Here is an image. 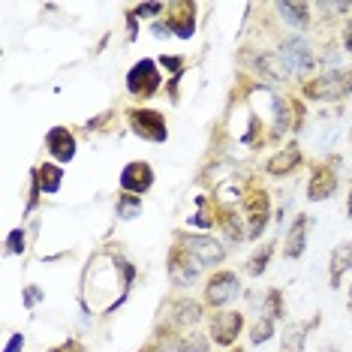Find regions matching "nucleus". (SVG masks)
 I'll list each match as a JSON object with an SVG mask.
<instances>
[{"mask_svg": "<svg viewBox=\"0 0 352 352\" xmlns=\"http://www.w3.org/2000/svg\"><path fill=\"white\" fill-rule=\"evenodd\" d=\"M139 271L121 247L102 244L87 256L78 280V304L85 316H109L130 298Z\"/></svg>", "mask_w": 352, "mask_h": 352, "instance_id": "1", "label": "nucleus"}, {"mask_svg": "<svg viewBox=\"0 0 352 352\" xmlns=\"http://www.w3.org/2000/svg\"><path fill=\"white\" fill-rule=\"evenodd\" d=\"M238 211H241V217L247 223V241H259L271 217V196H268L265 184L256 178V175H247V190H244Z\"/></svg>", "mask_w": 352, "mask_h": 352, "instance_id": "2", "label": "nucleus"}, {"mask_svg": "<svg viewBox=\"0 0 352 352\" xmlns=\"http://www.w3.org/2000/svg\"><path fill=\"white\" fill-rule=\"evenodd\" d=\"M349 94H352V63L349 67H340V69H328V73L301 85V97L310 102L346 100Z\"/></svg>", "mask_w": 352, "mask_h": 352, "instance_id": "3", "label": "nucleus"}, {"mask_svg": "<svg viewBox=\"0 0 352 352\" xmlns=\"http://www.w3.org/2000/svg\"><path fill=\"white\" fill-rule=\"evenodd\" d=\"M172 241H178L190 256H196L202 262V268H217L226 259V247L220 244V238L208 235V232H175Z\"/></svg>", "mask_w": 352, "mask_h": 352, "instance_id": "4", "label": "nucleus"}, {"mask_svg": "<svg viewBox=\"0 0 352 352\" xmlns=\"http://www.w3.org/2000/svg\"><path fill=\"white\" fill-rule=\"evenodd\" d=\"M160 85H163V69H160V60L154 58H142L135 60L126 73V91L135 100H151L160 94Z\"/></svg>", "mask_w": 352, "mask_h": 352, "instance_id": "5", "label": "nucleus"}, {"mask_svg": "<svg viewBox=\"0 0 352 352\" xmlns=\"http://www.w3.org/2000/svg\"><path fill=\"white\" fill-rule=\"evenodd\" d=\"M124 115H126V124H130V130L139 135V139L151 142V145H163V142L169 139V124H166V118L160 115L157 109L133 106V109H126Z\"/></svg>", "mask_w": 352, "mask_h": 352, "instance_id": "6", "label": "nucleus"}, {"mask_svg": "<svg viewBox=\"0 0 352 352\" xmlns=\"http://www.w3.org/2000/svg\"><path fill=\"white\" fill-rule=\"evenodd\" d=\"M166 274H169L172 286L187 289L190 283H196V280L202 277V262H199L196 256H190L178 241H172L169 256H166Z\"/></svg>", "mask_w": 352, "mask_h": 352, "instance_id": "7", "label": "nucleus"}, {"mask_svg": "<svg viewBox=\"0 0 352 352\" xmlns=\"http://www.w3.org/2000/svg\"><path fill=\"white\" fill-rule=\"evenodd\" d=\"M340 187L338 178V157L334 160H319L310 166V178H307V202H328Z\"/></svg>", "mask_w": 352, "mask_h": 352, "instance_id": "8", "label": "nucleus"}, {"mask_svg": "<svg viewBox=\"0 0 352 352\" xmlns=\"http://www.w3.org/2000/svg\"><path fill=\"white\" fill-rule=\"evenodd\" d=\"M163 310H166V328H169V334L193 331L205 316L202 304L196 298H172V301L163 304Z\"/></svg>", "mask_w": 352, "mask_h": 352, "instance_id": "9", "label": "nucleus"}, {"mask_svg": "<svg viewBox=\"0 0 352 352\" xmlns=\"http://www.w3.org/2000/svg\"><path fill=\"white\" fill-rule=\"evenodd\" d=\"M238 295H241V280H238L235 271L220 268L208 277V283H205V304L208 307L220 310V307H226V304L235 301Z\"/></svg>", "mask_w": 352, "mask_h": 352, "instance_id": "10", "label": "nucleus"}, {"mask_svg": "<svg viewBox=\"0 0 352 352\" xmlns=\"http://www.w3.org/2000/svg\"><path fill=\"white\" fill-rule=\"evenodd\" d=\"M244 331V314L241 310H217L208 322V338L214 346L232 349L238 343V334Z\"/></svg>", "mask_w": 352, "mask_h": 352, "instance_id": "11", "label": "nucleus"}, {"mask_svg": "<svg viewBox=\"0 0 352 352\" xmlns=\"http://www.w3.org/2000/svg\"><path fill=\"white\" fill-rule=\"evenodd\" d=\"M238 58H241V63L247 69H253V73L259 76L262 85H283L286 82V67L280 58H274V54L259 52V49H244Z\"/></svg>", "mask_w": 352, "mask_h": 352, "instance_id": "12", "label": "nucleus"}, {"mask_svg": "<svg viewBox=\"0 0 352 352\" xmlns=\"http://www.w3.org/2000/svg\"><path fill=\"white\" fill-rule=\"evenodd\" d=\"M166 25H169L172 36L178 39H193L196 34V3L193 0H169L166 3Z\"/></svg>", "mask_w": 352, "mask_h": 352, "instance_id": "13", "label": "nucleus"}, {"mask_svg": "<svg viewBox=\"0 0 352 352\" xmlns=\"http://www.w3.org/2000/svg\"><path fill=\"white\" fill-rule=\"evenodd\" d=\"M280 60H283V67H289L292 73H310V69L316 67V58H314V49H310L307 39L301 36H286L283 43H280Z\"/></svg>", "mask_w": 352, "mask_h": 352, "instance_id": "14", "label": "nucleus"}, {"mask_svg": "<svg viewBox=\"0 0 352 352\" xmlns=\"http://www.w3.org/2000/svg\"><path fill=\"white\" fill-rule=\"evenodd\" d=\"M121 193H130V196H145L151 187H154V169H151L148 160H133L121 169Z\"/></svg>", "mask_w": 352, "mask_h": 352, "instance_id": "15", "label": "nucleus"}, {"mask_svg": "<svg viewBox=\"0 0 352 352\" xmlns=\"http://www.w3.org/2000/svg\"><path fill=\"white\" fill-rule=\"evenodd\" d=\"M298 166H304L301 145H298V142H286L277 154H271L265 160V166H262V169H265V175H271V178H283V175H292Z\"/></svg>", "mask_w": 352, "mask_h": 352, "instance_id": "16", "label": "nucleus"}, {"mask_svg": "<svg viewBox=\"0 0 352 352\" xmlns=\"http://www.w3.org/2000/svg\"><path fill=\"white\" fill-rule=\"evenodd\" d=\"M45 148L49 154L54 157V163H73L76 160V151H78V142H76V133L69 126H52L45 133Z\"/></svg>", "mask_w": 352, "mask_h": 352, "instance_id": "17", "label": "nucleus"}, {"mask_svg": "<svg viewBox=\"0 0 352 352\" xmlns=\"http://www.w3.org/2000/svg\"><path fill=\"white\" fill-rule=\"evenodd\" d=\"M310 229H314V217H310V214H295L292 226L286 229V238H283V256L286 259H301L304 256Z\"/></svg>", "mask_w": 352, "mask_h": 352, "instance_id": "18", "label": "nucleus"}, {"mask_svg": "<svg viewBox=\"0 0 352 352\" xmlns=\"http://www.w3.org/2000/svg\"><path fill=\"white\" fill-rule=\"evenodd\" d=\"M319 325V316L304 319V322H286L283 334H280V352H301L307 343V334Z\"/></svg>", "mask_w": 352, "mask_h": 352, "instance_id": "19", "label": "nucleus"}, {"mask_svg": "<svg viewBox=\"0 0 352 352\" xmlns=\"http://www.w3.org/2000/svg\"><path fill=\"white\" fill-rule=\"evenodd\" d=\"M349 271H352V241H340L331 250V259H328V283L338 289Z\"/></svg>", "mask_w": 352, "mask_h": 352, "instance_id": "20", "label": "nucleus"}, {"mask_svg": "<svg viewBox=\"0 0 352 352\" xmlns=\"http://www.w3.org/2000/svg\"><path fill=\"white\" fill-rule=\"evenodd\" d=\"M166 346L175 349V352H211V338H208V334H199L193 328V331H181V334L166 338Z\"/></svg>", "mask_w": 352, "mask_h": 352, "instance_id": "21", "label": "nucleus"}, {"mask_svg": "<svg viewBox=\"0 0 352 352\" xmlns=\"http://www.w3.org/2000/svg\"><path fill=\"white\" fill-rule=\"evenodd\" d=\"M274 10L280 12V19L286 25L298 28V30H307L314 25V12H310V3H274Z\"/></svg>", "mask_w": 352, "mask_h": 352, "instance_id": "22", "label": "nucleus"}, {"mask_svg": "<svg viewBox=\"0 0 352 352\" xmlns=\"http://www.w3.org/2000/svg\"><path fill=\"white\" fill-rule=\"evenodd\" d=\"M34 172H36V181H39L43 196H52V193H58V190H60L63 169L58 163H39V166H34Z\"/></svg>", "mask_w": 352, "mask_h": 352, "instance_id": "23", "label": "nucleus"}, {"mask_svg": "<svg viewBox=\"0 0 352 352\" xmlns=\"http://www.w3.org/2000/svg\"><path fill=\"white\" fill-rule=\"evenodd\" d=\"M160 67H163L166 73H172L169 97H172V102H178V82H181V76H184V67H187V60H184L181 54H163V58H160Z\"/></svg>", "mask_w": 352, "mask_h": 352, "instance_id": "24", "label": "nucleus"}, {"mask_svg": "<svg viewBox=\"0 0 352 352\" xmlns=\"http://www.w3.org/2000/svg\"><path fill=\"white\" fill-rule=\"evenodd\" d=\"M271 253H274V241H265L259 247V250H256L250 259H247V265H244V271L250 277H262L265 274V268H268V262H271Z\"/></svg>", "mask_w": 352, "mask_h": 352, "instance_id": "25", "label": "nucleus"}, {"mask_svg": "<svg viewBox=\"0 0 352 352\" xmlns=\"http://www.w3.org/2000/svg\"><path fill=\"white\" fill-rule=\"evenodd\" d=\"M262 310H265V316H271L274 322L277 319H286V304H283V289H280V286H271V289L265 292Z\"/></svg>", "mask_w": 352, "mask_h": 352, "instance_id": "26", "label": "nucleus"}, {"mask_svg": "<svg viewBox=\"0 0 352 352\" xmlns=\"http://www.w3.org/2000/svg\"><path fill=\"white\" fill-rule=\"evenodd\" d=\"M115 211L121 220H135L142 214V196H130V193H121L115 202Z\"/></svg>", "mask_w": 352, "mask_h": 352, "instance_id": "27", "label": "nucleus"}, {"mask_svg": "<svg viewBox=\"0 0 352 352\" xmlns=\"http://www.w3.org/2000/svg\"><path fill=\"white\" fill-rule=\"evenodd\" d=\"M274 338V319L271 316H262V319H256L253 328H250V343H256V346H262L265 340Z\"/></svg>", "mask_w": 352, "mask_h": 352, "instance_id": "28", "label": "nucleus"}, {"mask_svg": "<svg viewBox=\"0 0 352 352\" xmlns=\"http://www.w3.org/2000/svg\"><path fill=\"white\" fill-rule=\"evenodd\" d=\"M25 250H28V232L19 226L6 235V256H25Z\"/></svg>", "mask_w": 352, "mask_h": 352, "instance_id": "29", "label": "nucleus"}, {"mask_svg": "<svg viewBox=\"0 0 352 352\" xmlns=\"http://www.w3.org/2000/svg\"><path fill=\"white\" fill-rule=\"evenodd\" d=\"M28 181H30V193H28L25 211H28V214H34V211H36V205H39V196H43V190H39V181H36V172H34V169H30Z\"/></svg>", "mask_w": 352, "mask_h": 352, "instance_id": "30", "label": "nucleus"}, {"mask_svg": "<svg viewBox=\"0 0 352 352\" xmlns=\"http://www.w3.org/2000/svg\"><path fill=\"white\" fill-rule=\"evenodd\" d=\"M166 12V3H139L133 6V15L135 19H157V15Z\"/></svg>", "mask_w": 352, "mask_h": 352, "instance_id": "31", "label": "nucleus"}, {"mask_svg": "<svg viewBox=\"0 0 352 352\" xmlns=\"http://www.w3.org/2000/svg\"><path fill=\"white\" fill-rule=\"evenodd\" d=\"M45 298V292L43 289H39V286L36 283H30V286H25V295H21V301H25V307L28 310H34L36 307V304L39 301H43Z\"/></svg>", "mask_w": 352, "mask_h": 352, "instance_id": "32", "label": "nucleus"}, {"mask_svg": "<svg viewBox=\"0 0 352 352\" xmlns=\"http://www.w3.org/2000/svg\"><path fill=\"white\" fill-rule=\"evenodd\" d=\"M45 352H87V349H85V343L78 340V338H67V340H60L58 346H52V349H45Z\"/></svg>", "mask_w": 352, "mask_h": 352, "instance_id": "33", "label": "nucleus"}, {"mask_svg": "<svg viewBox=\"0 0 352 352\" xmlns=\"http://www.w3.org/2000/svg\"><path fill=\"white\" fill-rule=\"evenodd\" d=\"M340 43H343V49L352 52V15L346 21H343V30H340Z\"/></svg>", "mask_w": 352, "mask_h": 352, "instance_id": "34", "label": "nucleus"}, {"mask_svg": "<svg viewBox=\"0 0 352 352\" xmlns=\"http://www.w3.org/2000/svg\"><path fill=\"white\" fill-rule=\"evenodd\" d=\"M21 349H25V334H12L3 346V352H21Z\"/></svg>", "mask_w": 352, "mask_h": 352, "instance_id": "35", "label": "nucleus"}, {"mask_svg": "<svg viewBox=\"0 0 352 352\" xmlns=\"http://www.w3.org/2000/svg\"><path fill=\"white\" fill-rule=\"evenodd\" d=\"M139 352H175V349H169V346H166L163 340H157V338H154V340L148 343V346H142Z\"/></svg>", "mask_w": 352, "mask_h": 352, "instance_id": "36", "label": "nucleus"}, {"mask_svg": "<svg viewBox=\"0 0 352 352\" xmlns=\"http://www.w3.org/2000/svg\"><path fill=\"white\" fill-rule=\"evenodd\" d=\"M151 30H154V36H172V30H169V25H163V21H154V25H151Z\"/></svg>", "mask_w": 352, "mask_h": 352, "instance_id": "37", "label": "nucleus"}, {"mask_svg": "<svg viewBox=\"0 0 352 352\" xmlns=\"http://www.w3.org/2000/svg\"><path fill=\"white\" fill-rule=\"evenodd\" d=\"M346 214H349V220H352V190H349V199H346Z\"/></svg>", "mask_w": 352, "mask_h": 352, "instance_id": "38", "label": "nucleus"}, {"mask_svg": "<svg viewBox=\"0 0 352 352\" xmlns=\"http://www.w3.org/2000/svg\"><path fill=\"white\" fill-rule=\"evenodd\" d=\"M346 307H349V319H352V286H349V295H346Z\"/></svg>", "mask_w": 352, "mask_h": 352, "instance_id": "39", "label": "nucleus"}, {"mask_svg": "<svg viewBox=\"0 0 352 352\" xmlns=\"http://www.w3.org/2000/svg\"><path fill=\"white\" fill-rule=\"evenodd\" d=\"M226 352H244L241 346H232V349H226Z\"/></svg>", "mask_w": 352, "mask_h": 352, "instance_id": "40", "label": "nucleus"}, {"mask_svg": "<svg viewBox=\"0 0 352 352\" xmlns=\"http://www.w3.org/2000/svg\"><path fill=\"white\" fill-rule=\"evenodd\" d=\"M349 148H352V130H349Z\"/></svg>", "mask_w": 352, "mask_h": 352, "instance_id": "41", "label": "nucleus"}]
</instances>
